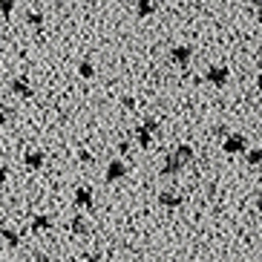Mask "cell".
Returning a JSON list of instances; mask_svg holds the SVG:
<instances>
[{
	"label": "cell",
	"instance_id": "cell-1",
	"mask_svg": "<svg viewBox=\"0 0 262 262\" xmlns=\"http://www.w3.org/2000/svg\"><path fill=\"white\" fill-rule=\"evenodd\" d=\"M196 159V153H193V147L190 144H179V147H173L167 156H164V164H162V176L164 179H173V176H179L182 170L187 167V164Z\"/></svg>",
	"mask_w": 262,
	"mask_h": 262
},
{
	"label": "cell",
	"instance_id": "cell-2",
	"mask_svg": "<svg viewBox=\"0 0 262 262\" xmlns=\"http://www.w3.org/2000/svg\"><path fill=\"white\" fill-rule=\"evenodd\" d=\"M222 150H225L228 156H239V153H245V150H248V139L242 136V133H231V136H225Z\"/></svg>",
	"mask_w": 262,
	"mask_h": 262
},
{
	"label": "cell",
	"instance_id": "cell-3",
	"mask_svg": "<svg viewBox=\"0 0 262 262\" xmlns=\"http://www.w3.org/2000/svg\"><path fill=\"white\" fill-rule=\"evenodd\" d=\"M205 81H208V84H213V86H228V81H231V70H228V67H222V63L208 67Z\"/></svg>",
	"mask_w": 262,
	"mask_h": 262
},
{
	"label": "cell",
	"instance_id": "cell-4",
	"mask_svg": "<svg viewBox=\"0 0 262 262\" xmlns=\"http://www.w3.org/2000/svg\"><path fill=\"white\" fill-rule=\"evenodd\" d=\"M72 202H75V208H81V210H93V208H95V193H93V187H86V185L75 187V196H72Z\"/></svg>",
	"mask_w": 262,
	"mask_h": 262
},
{
	"label": "cell",
	"instance_id": "cell-5",
	"mask_svg": "<svg viewBox=\"0 0 262 262\" xmlns=\"http://www.w3.org/2000/svg\"><path fill=\"white\" fill-rule=\"evenodd\" d=\"M124 176H127V162H124V159H113V162H107L104 179H107L110 185H113V182H121Z\"/></svg>",
	"mask_w": 262,
	"mask_h": 262
},
{
	"label": "cell",
	"instance_id": "cell-6",
	"mask_svg": "<svg viewBox=\"0 0 262 262\" xmlns=\"http://www.w3.org/2000/svg\"><path fill=\"white\" fill-rule=\"evenodd\" d=\"M170 61L176 63V67H187L193 61V47L187 43H176V47L170 49Z\"/></svg>",
	"mask_w": 262,
	"mask_h": 262
},
{
	"label": "cell",
	"instance_id": "cell-7",
	"mask_svg": "<svg viewBox=\"0 0 262 262\" xmlns=\"http://www.w3.org/2000/svg\"><path fill=\"white\" fill-rule=\"evenodd\" d=\"M159 205L167 208V210H176V208L185 205V196H182L179 190H162V193H159Z\"/></svg>",
	"mask_w": 262,
	"mask_h": 262
},
{
	"label": "cell",
	"instance_id": "cell-8",
	"mask_svg": "<svg viewBox=\"0 0 262 262\" xmlns=\"http://www.w3.org/2000/svg\"><path fill=\"white\" fill-rule=\"evenodd\" d=\"M52 228H55V219L47 216V213H35L29 219V231L32 233H47V231H52Z\"/></svg>",
	"mask_w": 262,
	"mask_h": 262
},
{
	"label": "cell",
	"instance_id": "cell-9",
	"mask_svg": "<svg viewBox=\"0 0 262 262\" xmlns=\"http://www.w3.org/2000/svg\"><path fill=\"white\" fill-rule=\"evenodd\" d=\"M12 93H15L17 98H32V93H35V90H32L29 78L20 75V78H15V81H12Z\"/></svg>",
	"mask_w": 262,
	"mask_h": 262
},
{
	"label": "cell",
	"instance_id": "cell-10",
	"mask_svg": "<svg viewBox=\"0 0 262 262\" xmlns=\"http://www.w3.org/2000/svg\"><path fill=\"white\" fill-rule=\"evenodd\" d=\"M43 162H47V156L40 153V150H32V153L24 156V167L26 170H40V167H43Z\"/></svg>",
	"mask_w": 262,
	"mask_h": 262
},
{
	"label": "cell",
	"instance_id": "cell-11",
	"mask_svg": "<svg viewBox=\"0 0 262 262\" xmlns=\"http://www.w3.org/2000/svg\"><path fill=\"white\" fill-rule=\"evenodd\" d=\"M70 231H72V236H86V233H90V222H86L81 213H75L72 222H70Z\"/></svg>",
	"mask_w": 262,
	"mask_h": 262
},
{
	"label": "cell",
	"instance_id": "cell-12",
	"mask_svg": "<svg viewBox=\"0 0 262 262\" xmlns=\"http://www.w3.org/2000/svg\"><path fill=\"white\" fill-rule=\"evenodd\" d=\"M0 236H3V242H6L9 248H20V233H17L15 228H3Z\"/></svg>",
	"mask_w": 262,
	"mask_h": 262
},
{
	"label": "cell",
	"instance_id": "cell-13",
	"mask_svg": "<svg viewBox=\"0 0 262 262\" xmlns=\"http://www.w3.org/2000/svg\"><path fill=\"white\" fill-rule=\"evenodd\" d=\"M153 12H156L153 0H136V15H139V17H150Z\"/></svg>",
	"mask_w": 262,
	"mask_h": 262
},
{
	"label": "cell",
	"instance_id": "cell-14",
	"mask_svg": "<svg viewBox=\"0 0 262 262\" xmlns=\"http://www.w3.org/2000/svg\"><path fill=\"white\" fill-rule=\"evenodd\" d=\"M136 144H139V147H144V150H147V147L153 144V133H150V130H144V127H139V130H136Z\"/></svg>",
	"mask_w": 262,
	"mask_h": 262
},
{
	"label": "cell",
	"instance_id": "cell-15",
	"mask_svg": "<svg viewBox=\"0 0 262 262\" xmlns=\"http://www.w3.org/2000/svg\"><path fill=\"white\" fill-rule=\"evenodd\" d=\"M245 159L251 167H262V147H254V150H245Z\"/></svg>",
	"mask_w": 262,
	"mask_h": 262
},
{
	"label": "cell",
	"instance_id": "cell-16",
	"mask_svg": "<svg viewBox=\"0 0 262 262\" xmlns=\"http://www.w3.org/2000/svg\"><path fill=\"white\" fill-rule=\"evenodd\" d=\"M78 75L86 78V81H90V78H95V63L93 61H81V63H78Z\"/></svg>",
	"mask_w": 262,
	"mask_h": 262
},
{
	"label": "cell",
	"instance_id": "cell-17",
	"mask_svg": "<svg viewBox=\"0 0 262 262\" xmlns=\"http://www.w3.org/2000/svg\"><path fill=\"white\" fill-rule=\"evenodd\" d=\"M26 24L38 29V26H43V15L40 12H26Z\"/></svg>",
	"mask_w": 262,
	"mask_h": 262
},
{
	"label": "cell",
	"instance_id": "cell-18",
	"mask_svg": "<svg viewBox=\"0 0 262 262\" xmlns=\"http://www.w3.org/2000/svg\"><path fill=\"white\" fill-rule=\"evenodd\" d=\"M15 6H17V0H0V12H3L6 17L15 12Z\"/></svg>",
	"mask_w": 262,
	"mask_h": 262
},
{
	"label": "cell",
	"instance_id": "cell-19",
	"mask_svg": "<svg viewBox=\"0 0 262 262\" xmlns=\"http://www.w3.org/2000/svg\"><path fill=\"white\" fill-rule=\"evenodd\" d=\"M141 127H144V130H150V133H156V130H159V118H153V116H147L144 121H141Z\"/></svg>",
	"mask_w": 262,
	"mask_h": 262
},
{
	"label": "cell",
	"instance_id": "cell-20",
	"mask_svg": "<svg viewBox=\"0 0 262 262\" xmlns=\"http://www.w3.org/2000/svg\"><path fill=\"white\" fill-rule=\"evenodd\" d=\"M78 159H81V164H93V153H86V150H81Z\"/></svg>",
	"mask_w": 262,
	"mask_h": 262
},
{
	"label": "cell",
	"instance_id": "cell-21",
	"mask_svg": "<svg viewBox=\"0 0 262 262\" xmlns=\"http://www.w3.org/2000/svg\"><path fill=\"white\" fill-rule=\"evenodd\" d=\"M121 104H124L127 110H133V107H136V98H133V95H124V98H121Z\"/></svg>",
	"mask_w": 262,
	"mask_h": 262
},
{
	"label": "cell",
	"instance_id": "cell-22",
	"mask_svg": "<svg viewBox=\"0 0 262 262\" xmlns=\"http://www.w3.org/2000/svg\"><path fill=\"white\" fill-rule=\"evenodd\" d=\"M9 116H12V113H9V110H0V127H3V124L9 121Z\"/></svg>",
	"mask_w": 262,
	"mask_h": 262
},
{
	"label": "cell",
	"instance_id": "cell-23",
	"mask_svg": "<svg viewBox=\"0 0 262 262\" xmlns=\"http://www.w3.org/2000/svg\"><path fill=\"white\" fill-rule=\"evenodd\" d=\"M84 262H104V256H101V254H90Z\"/></svg>",
	"mask_w": 262,
	"mask_h": 262
},
{
	"label": "cell",
	"instance_id": "cell-24",
	"mask_svg": "<svg viewBox=\"0 0 262 262\" xmlns=\"http://www.w3.org/2000/svg\"><path fill=\"white\" fill-rule=\"evenodd\" d=\"M6 179H9V170L0 167V185H6Z\"/></svg>",
	"mask_w": 262,
	"mask_h": 262
},
{
	"label": "cell",
	"instance_id": "cell-25",
	"mask_svg": "<svg viewBox=\"0 0 262 262\" xmlns=\"http://www.w3.org/2000/svg\"><path fill=\"white\" fill-rule=\"evenodd\" d=\"M118 150H121V156H127V153H130V141H121V147H118Z\"/></svg>",
	"mask_w": 262,
	"mask_h": 262
},
{
	"label": "cell",
	"instance_id": "cell-26",
	"mask_svg": "<svg viewBox=\"0 0 262 262\" xmlns=\"http://www.w3.org/2000/svg\"><path fill=\"white\" fill-rule=\"evenodd\" d=\"M256 208L262 210V187H259V193H256Z\"/></svg>",
	"mask_w": 262,
	"mask_h": 262
},
{
	"label": "cell",
	"instance_id": "cell-27",
	"mask_svg": "<svg viewBox=\"0 0 262 262\" xmlns=\"http://www.w3.org/2000/svg\"><path fill=\"white\" fill-rule=\"evenodd\" d=\"M256 20H259V26H262V6H256Z\"/></svg>",
	"mask_w": 262,
	"mask_h": 262
},
{
	"label": "cell",
	"instance_id": "cell-28",
	"mask_svg": "<svg viewBox=\"0 0 262 262\" xmlns=\"http://www.w3.org/2000/svg\"><path fill=\"white\" fill-rule=\"evenodd\" d=\"M35 262H47V256H43V254H35Z\"/></svg>",
	"mask_w": 262,
	"mask_h": 262
},
{
	"label": "cell",
	"instance_id": "cell-29",
	"mask_svg": "<svg viewBox=\"0 0 262 262\" xmlns=\"http://www.w3.org/2000/svg\"><path fill=\"white\" fill-rule=\"evenodd\" d=\"M256 86H259V93H262V72L256 75Z\"/></svg>",
	"mask_w": 262,
	"mask_h": 262
},
{
	"label": "cell",
	"instance_id": "cell-30",
	"mask_svg": "<svg viewBox=\"0 0 262 262\" xmlns=\"http://www.w3.org/2000/svg\"><path fill=\"white\" fill-rule=\"evenodd\" d=\"M63 3H67V0H52V6H58V9H61Z\"/></svg>",
	"mask_w": 262,
	"mask_h": 262
},
{
	"label": "cell",
	"instance_id": "cell-31",
	"mask_svg": "<svg viewBox=\"0 0 262 262\" xmlns=\"http://www.w3.org/2000/svg\"><path fill=\"white\" fill-rule=\"evenodd\" d=\"M254 6H262V0H254Z\"/></svg>",
	"mask_w": 262,
	"mask_h": 262
},
{
	"label": "cell",
	"instance_id": "cell-32",
	"mask_svg": "<svg viewBox=\"0 0 262 262\" xmlns=\"http://www.w3.org/2000/svg\"><path fill=\"white\" fill-rule=\"evenodd\" d=\"M0 156H3V144H0Z\"/></svg>",
	"mask_w": 262,
	"mask_h": 262
}]
</instances>
